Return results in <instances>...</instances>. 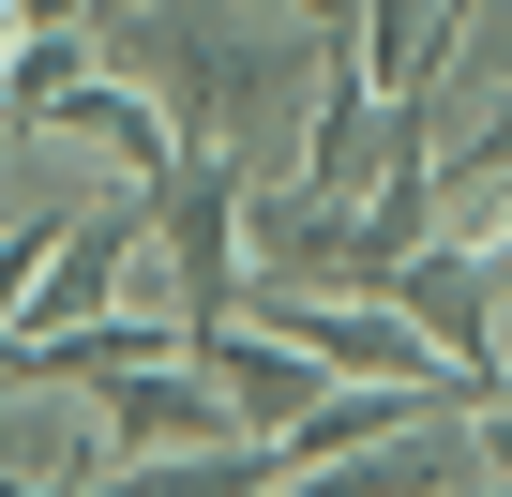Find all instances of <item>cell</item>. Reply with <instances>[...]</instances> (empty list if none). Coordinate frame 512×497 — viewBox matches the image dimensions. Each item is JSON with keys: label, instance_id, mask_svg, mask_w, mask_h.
<instances>
[{"label": "cell", "instance_id": "cell-1", "mask_svg": "<svg viewBox=\"0 0 512 497\" xmlns=\"http://www.w3.org/2000/svg\"><path fill=\"white\" fill-rule=\"evenodd\" d=\"M121 497H256V452H211V467H136Z\"/></svg>", "mask_w": 512, "mask_h": 497}]
</instances>
